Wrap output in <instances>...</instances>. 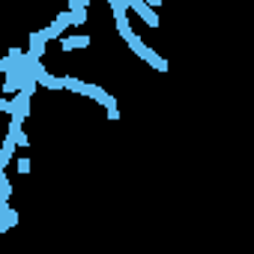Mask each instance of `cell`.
I'll return each mask as SVG.
<instances>
[{
	"instance_id": "10",
	"label": "cell",
	"mask_w": 254,
	"mask_h": 254,
	"mask_svg": "<svg viewBox=\"0 0 254 254\" xmlns=\"http://www.w3.org/2000/svg\"><path fill=\"white\" fill-rule=\"evenodd\" d=\"M63 87H66L69 93H81V96H84V90H87V84H84L81 78H75V75H63Z\"/></svg>"
},
{
	"instance_id": "12",
	"label": "cell",
	"mask_w": 254,
	"mask_h": 254,
	"mask_svg": "<svg viewBox=\"0 0 254 254\" xmlns=\"http://www.w3.org/2000/svg\"><path fill=\"white\" fill-rule=\"evenodd\" d=\"M36 87H39V81H36L33 75H24V81H21V93L33 96V93H36Z\"/></svg>"
},
{
	"instance_id": "1",
	"label": "cell",
	"mask_w": 254,
	"mask_h": 254,
	"mask_svg": "<svg viewBox=\"0 0 254 254\" xmlns=\"http://www.w3.org/2000/svg\"><path fill=\"white\" fill-rule=\"evenodd\" d=\"M129 48H132V51H135L143 63H150L156 72H168V60H165V57H159L150 45H143V39H138V36H135V39L129 42Z\"/></svg>"
},
{
	"instance_id": "8",
	"label": "cell",
	"mask_w": 254,
	"mask_h": 254,
	"mask_svg": "<svg viewBox=\"0 0 254 254\" xmlns=\"http://www.w3.org/2000/svg\"><path fill=\"white\" fill-rule=\"evenodd\" d=\"M39 84H42V87H48V90H66V87H63V78H57V75H51V72H48V69H45V72H42V75H39Z\"/></svg>"
},
{
	"instance_id": "4",
	"label": "cell",
	"mask_w": 254,
	"mask_h": 254,
	"mask_svg": "<svg viewBox=\"0 0 254 254\" xmlns=\"http://www.w3.org/2000/svg\"><path fill=\"white\" fill-rule=\"evenodd\" d=\"M18 225V212L12 206H0V233H6Z\"/></svg>"
},
{
	"instance_id": "14",
	"label": "cell",
	"mask_w": 254,
	"mask_h": 254,
	"mask_svg": "<svg viewBox=\"0 0 254 254\" xmlns=\"http://www.w3.org/2000/svg\"><path fill=\"white\" fill-rule=\"evenodd\" d=\"M0 111H6V114L12 117V114H15V102H12V99H0Z\"/></svg>"
},
{
	"instance_id": "15",
	"label": "cell",
	"mask_w": 254,
	"mask_h": 254,
	"mask_svg": "<svg viewBox=\"0 0 254 254\" xmlns=\"http://www.w3.org/2000/svg\"><path fill=\"white\" fill-rule=\"evenodd\" d=\"M12 141H15V147H27V143H30V141H27V132H21V135L12 138Z\"/></svg>"
},
{
	"instance_id": "5",
	"label": "cell",
	"mask_w": 254,
	"mask_h": 254,
	"mask_svg": "<svg viewBox=\"0 0 254 254\" xmlns=\"http://www.w3.org/2000/svg\"><path fill=\"white\" fill-rule=\"evenodd\" d=\"M12 102H15V114H12V117L27 120V117H30V96H27V93H18Z\"/></svg>"
},
{
	"instance_id": "13",
	"label": "cell",
	"mask_w": 254,
	"mask_h": 254,
	"mask_svg": "<svg viewBox=\"0 0 254 254\" xmlns=\"http://www.w3.org/2000/svg\"><path fill=\"white\" fill-rule=\"evenodd\" d=\"M69 15H72V27H78V24L87 21V9H75V12H69Z\"/></svg>"
},
{
	"instance_id": "9",
	"label": "cell",
	"mask_w": 254,
	"mask_h": 254,
	"mask_svg": "<svg viewBox=\"0 0 254 254\" xmlns=\"http://www.w3.org/2000/svg\"><path fill=\"white\" fill-rule=\"evenodd\" d=\"M90 45V36H66L63 39V51H72V48H87Z\"/></svg>"
},
{
	"instance_id": "11",
	"label": "cell",
	"mask_w": 254,
	"mask_h": 254,
	"mask_svg": "<svg viewBox=\"0 0 254 254\" xmlns=\"http://www.w3.org/2000/svg\"><path fill=\"white\" fill-rule=\"evenodd\" d=\"M132 9V0H111V12L117 18H126V12Z\"/></svg>"
},
{
	"instance_id": "3",
	"label": "cell",
	"mask_w": 254,
	"mask_h": 254,
	"mask_svg": "<svg viewBox=\"0 0 254 254\" xmlns=\"http://www.w3.org/2000/svg\"><path fill=\"white\" fill-rule=\"evenodd\" d=\"M132 12H138L150 27H159V15H156V9L147 3V0H132Z\"/></svg>"
},
{
	"instance_id": "6",
	"label": "cell",
	"mask_w": 254,
	"mask_h": 254,
	"mask_svg": "<svg viewBox=\"0 0 254 254\" xmlns=\"http://www.w3.org/2000/svg\"><path fill=\"white\" fill-rule=\"evenodd\" d=\"M9 195H12V183L6 170H0V206H9Z\"/></svg>"
},
{
	"instance_id": "2",
	"label": "cell",
	"mask_w": 254,
	"mask_h": 254,
	"mask_svg": "<svg viewBox=\"0 0 254 254\" xmlns=\"http://www.w3.org/2000/svg\"><path fill=\"white\" fill-rule=\"evenodd\" d=\"M84 96L87 99H93V102H99V105H105L108 111H114V108H120V102H117V96H111L108 90H102V87H96V84H87V90H84Z\"/></svg>"
},
{
	"instance_id": "7",
	"label": "cell",
	"mask_w": 254,
	"mask_h": 254,
	"mask_svg": "<svg viewBox=\"0 0 254 254\" xmlns=\"http://www.w3.org/2000/svg\"><path fill=\"white\" fill-rule=\"evenodd\" d=\"M12 156H15V141L6 138V141H3V150H0V170H3V168L12 162Z\"/></svg>"
},
{
	"instance_id": "16",
	"label": "cell",
	"mask_w": 254,
	"mask_h": 254,
	"mask_svg": "<svg viewBox=\"0 0 254 254\" xmlns=\"http://www.w3.org/2000/svg\"><path fill=\"white\" fill-rule=\"evenodd\" d=\"M18 173H30V162L27 159H18Z\"/></svg>"
}]
</instances>
